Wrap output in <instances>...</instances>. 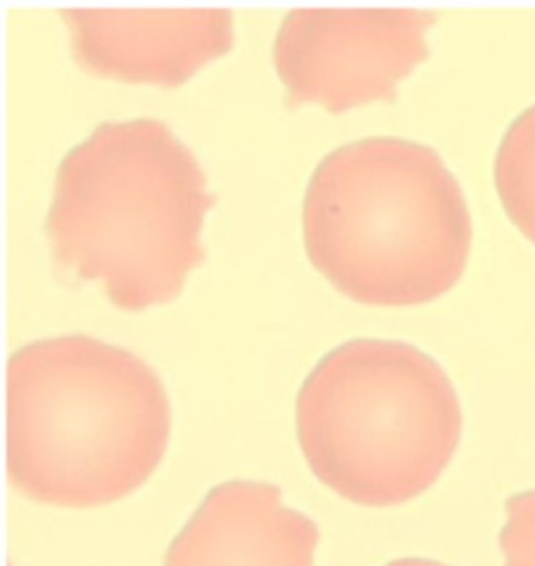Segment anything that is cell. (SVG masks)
Returning <instances> with one entry per match:
<instances>
[{"label":"cell","instance_id":"cell-8","mask_svg":"<svg viewBox=\"0 0 535 566\" xmlns=\"http://www.w3.org/2000/svg\"><path fill=\"white\" fill-rule=\"evenodd\" d=\"M494 185L508 220L535 245V105L516 115L502 136Z\"/></svg>","mask_w":535,"mask_h":566},{"label":"cell","instance_id":"cell-10","mask_svg":"<svg viewBox=\"0 0 535 566\" xmlns=\"http://www.w3.org/2000/svg\"><path fill=\"white\" fill-rule=\"evenodd\" d=\"M387 566H445L436 560H427V558H400V560H394Z\"/></svg>","mask_w":535,"mask_h":566},{"label":"cell","instance_id":"cell-5","mask_svg":"<svg viewBox=\"0 0 535 566\" xmlns=\"http://www.w3.org/2000/svg\"><path fill=\"white\" fill-rule=\"evenodd\" d=\"M438 15L421 9H293L281 21L272 57L289 107L325 105L344 114L394 101L403 77L429 59Z\"/></svg>","mask_w":535,"mask_h":566},{"label":"cell","instance_id":"cell-3","mask_svg":"<svg viewBox=\"0 0 535 566\" xmlns=\"http://www.w3.org/2000/svg\"><path fill=\"white\" fill-rule=\"evenodd\" d=\"M302 228L307 260L345 297L408 307L450 293L471 258L473 222L440 153L368 136L312 171Z\"/></svg>","mask_w":535,"mask_h":566},{"label":"cell","instance_id":"cell-9","mask_svg":"<svg viewBox=\"0 0 535 566\" xmlns=\"http://www.w3.org/2000/svg\"><path fill=\"white\" fill-rule=\"evenodd\" d=\"M506 525L500 531L504 566H535V490L506 500Z\"/></svg>","mask_w":535,"mask_h":566},{"label":"cell","instance_id":"cell-4","mask_svg":"<svg viewBox=\"0 0 535 566\" xmlns=\"http://www.w3.org/2000/svg\"><path fill=\"white\" fill-rule=\"evenodd\" d=\"M312 474L368 509L431 490L462 439V406L440 361L396 339H352L310 370L295 403Z\"/></svg>","mask_w":535,"mask_h":566},{"label":"cell","instance_id":"cell-7","mask_svg":"<svg viewBox=\"0 0 535 566\" xmlns=\"http://www.w3.org/2000/svg\"><path fill=\"white\" fill-rule=\"evenodd\" d=\"M321 528L260 481H227L208 491L174 537L164 566H314Z\"/></svg>","mask_w":535,"mask_h":566},{"label":"cell","instance_id":"cell-2","mask_svg":"<svg viewBox=\"0 0 535 566\" xmlns=\"http://www.w3.org/2000/svg\"><path fill=\"white\" fill-rule=\"evenodd\" d=\"M170 397L133 352L88 335L20 347L7 364V472L23 497L96 509L143 488L168 452Z\"/></svg>","mask_w":535,"mask_h":566},{"label":"cell","instance_id":"cell-1","mask_svg":"<svg viewBox=\"0 0 535 566\" xmlns=\"http://www.w3.org/2000/svg\"><path fill=\"white\" fill-rule=\"evenodd\" d=\"M213 206L197 155L166 122H105L61 159L44 232L65 279L143 312L174 302L203 264Z\"/></svg>","mask_w":535,"mask_h":566},{"label":"cell","instance_id":"cell-6","mask_svg":"<svg viewBox=\"0 0 535 566\" xmlns=\"http://www.w3.org/2000/svg\"><path fill=\"white\" fill-rule=\"evenodd\" d=\"M77 65L93 76L176 88L234 44L230 9H61Z\"/></svg>","mask_w":535,"mask_h":566}]
</instances>
